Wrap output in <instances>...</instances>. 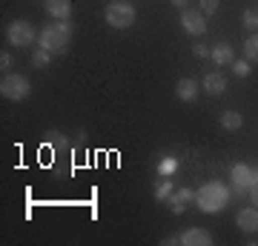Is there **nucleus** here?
Returning a JSON list of instances; mask_svg holds the SVG:
<instances>
[{
  "label": "nucleus",
  "mask_w": 258,
  "mask_h": 246,
  "mask_svg": "<svg viewBox=\"0 0 258 246\" xmlns=\"http://www.w3.org/2000/svg\"><path fill=\"white\" fill-rule=\"evenodd\" d=\"M6 40L12 46H18V49H26V46H32L37 40V32L29 20H12L9 29H6Z\"/></svg>",
  "instance_id": "39448f33"
},
{
  "label": "nucleus",
  "mask_w": 258,
  "mask_h": 246,
  "mask_svg": "<svg viewBox=\"0 0 258 246\" xmlns=\"http://www.w3.org/2000/svg\"><path fill=\"white\" fill-rule=\"evenodd\" d=\"M175 95H178V101L192 103L195 98H198V83H195L192 77H181V80L175 83Z\"/></svg>",
  "instance_id": "ddd939ff"
},
{
  "label": "nucleus",
  "mask_w": 258,
  "mask_h": 246,
  "mask_svg": "<svg viewBox=\"0 0 258 246\" xmlns=\"http://www.w3.org/2000/svg\"><path fill=\"white\" fill-rule=\"evenodd\" d=\"M241 23H244V29H249V35H252V32H258V9H244Z\"/></svg>",
  "instance_id": "aec40b11"
},
{
  "label": "nucleus",
  "mask_w": 258,
  "mask_h": 246,
  "mask_svg": "<svg viewBox=\"0 0 258 246\" xmlns=\"http://www.w3.org/2000/svg\"><path fill=\"white\" fill-rule=\"evenodd\" d=\"M135 18H138V12H135V6L126 3V0H112L109 6H106V12H103V20H106L112 29H129L135 23Z\"/></svg>",
  "instance_id": "20e7f679"
},
{
  "label": "nucleus",
  "mask_w": 258,
  "mask_h": 246,
  "mask_svg": "<svg viewBox=\"0 0 258 246\" xmlns=\"http://www.w3.org/2000/svg\"><path fill=\"white\" fill-rule=\"evenodd\" d=\"M201 89L207 92V95H212V98H218V95L227 92V77H224L221 72H207L204 80H201Z\"/></svg>",
  "instance_id": "9b49d317"
},
{
  "label": "nucleus",
  "mask_w": 258,
  "mask_h": 246,
  "mask_svg": "<svg viewBox=\"0 0 258 246\" xmlns=\"http://www.w3.org/2000/svg\"><path fill=\"white\" fill-rule=\"evenodd\" d=\"M49 63H52V52L43 49V46H37L35 52H32V66H35V69H46Z\"/></svg>",
  "instance_id": "f3484780"
},
{
  "label": "nucleus",
  "mask_w": 258,
  "mask_h": 246,
  "mask_svg": "<svg viewBox=\"0 0 258 246\" xmlns=\"http://www.w3.org/2000/svg\"><path fill=\"white\" fill-rule=\"evenodd\" d=\"M49 143H52V146H55V149H63V146H66V137H63V132H49Z\"/></svg>",
  "instance_id": "4be33fe9"
},
{
  "label": "nucleus",
  "mask_w": 258,
  "mask_h": 246,
  "mask_svg": "<svg viewBox=\"0 0 258 246\" xmlns=\"http://www.w3.org/2000/svg\"><path fill=\"white\" fill-rule=\"evenodd\" d=\"M0 95L6 98V101H26L29 95H32V83L29 77L18 72H3V80H0Z\"/></svg>",
  "instance_id": "7ed1b4c3"
},
{
  "label": "nucleus",
  "mask_w": 258,
  "mask_h": 246,
  "mask_svg": "<svg viewBox=\"0 0 258 246\" xmlns=\"http://www.w3.org/2000/svg\"><path fill=\"white\" fill-rule=\"evenodd\" d=\"M252 175H255V183H258V166H252Z\"/></svg>",
  "instance_id": "cd10ccee"
},
{
  "label": "nucleus",
  "mask_w": 258,
  "mask_h": 246,
  "mask_svg": "<svg viewBox=\"0 0 258 246\" xmlns=\"http://www.w3.org/2000/svg\"><path fill=\"white\" fill-rule=\"evenodd\" d=\"M178 237H181V243L184 246H210L212 243V235L204 226H189V229H184Z\"/></svg>",
  "instance_id": "1a4fd4ad"
},
{
  "label": "nucleus",
  "mask_w": 258,
  "mask_h": 246,
  "mask_svg": "<svg viewBox=\"0 0 258 246\" xmlns=\"http://www.w3.org/2000/svg\"><path fill=\"white\" fill-rule=\"evenodd\" d=\"M230 69L235 72V77H249V72H252V69H249V60H247V57H244V60H232Z\"/></svg>",
  "instance_id": "412c9836"
},
{
  "label": "nucleus",
  "mask_w": 258,
  "mask_h": 246,
  "mask_svg": "<svg viewBox=\"0 0 258 246\" xmlns=\"http://www.w3.org/2000/svg\"><path fill=\"white\" fill-rule=\"evenodd\" d=\"M72 35H75V26L69 23V20L46 23V26H43L40 32H37V46L49 49L52 55H60V52H66V46H69Z\"/></svg>",
  "instance_id": "f03ea898"
},
{
  "label": "nucleus",
  "mask_w": 258,
  "mask_h": 246,
  "mask_svg": "<svg viewBox=\"0 0 258 246\" xmlns=\"http://www.w3.org/2000/svg\"><path fill=\"white\" fill-rule=\"evenodd\" d=\"M181 29H184L186 35L201 37L207 32V15L201 9H184L181 12Z\"/></svg>",
  "instance_id": "0eeeda50"
},
{
  "label": "nucleus",
  "mask_w": 258,
  "mask_h": 246,
  "mask_svg": "<svg viewBox=\"0 0 258 246\" xmlns=\"http://www.w3.org/2000/svg\"><path fill=\"white\" fill-rule=\"evenodd\" d=\"M235 223H238V229L241 232H247V235L258 232V206H244V209H238Z\"/></svg>",
  "instance_id": "9d476101"
},
{
  "label": "nucleus",
  "mask_w": 258,
  "mask_h": 246,
  "mask_svg": "<svg viewBox=\"0 0 258 246\" xmlns=\"http://www.w3.org/2000/svg\"><path fill=\"white\" fill-rule=\"evenodd\" d=\"M218 6H221V0H201V12L204 15H215Z\"/></svg>",
  "instance_id": "5701e85b"
},
{
  "label": "nucleus",
  "mask_w": 258,
  "mask_h": 246,
  "mask_svg": "<svg viewBox=\"0 0 258 246\" xmlns=\"http://www.w3.org/2000/svg\"><path fill=\"white\" fill-rule=\"evenodd\" d=\"M195 201V192L189 189V186H181V189H175L169 198H166V203H169V212L172 215H184L186 206Z\"/></svg>",
  "instance_id": "6e6552de"
},
{
  "label": "nucleus",
  "mask_w": 258,
  "mask_h": 246,
  "mask_svg": "<svg viewBox=\"0 0 258 246\" xmlns=\"http://www.w3.org/2000/svg\"><path fill=\"white\" fill-rule=\"evenodd\" d=\"M43 9H46L49 18L69 20L72 18V0H43Z\"/></svg>",
  "instance_id": "f8f14e48"
},
{
  "label": "nucleus",
  "mask_w": 258,
  "mask_h": 246,
  "mask_svg": "<svg viewBox=\"0 0 258 246\" xmlns=\"http://www.w3.org/2000/svg\"><path fill=\"white\" fill-rule=\"evenodd\" d=\"M230 186H232V192H235L238 198L249 195V186H255L252 166H249V163H235V166H232V169H230Z\"/></svg>",
  "instance_id": "423d86ee"
},
{
  "label": "nucleus",
  "mask_w": 258,
  "mask_h": 246,
  "mask_svg": "<svg viewBox=\"0 0 258 246\" xmlns=\"http://www.w3.org/2000/svg\"><path fill=\"white\" fill-rule=\"evenodd\" d=\"M212 63L215 66H232V60H235V52H232L230 43H215L212 46Z\"/></svg>",
  "instance_id": "4468645a"
},
{
  "label": "nucleus",
  "mask_w": 258,
  "mask_h": 246,
  "mask_svg": "<svg viewBox=\"0 0 258 246\" xmlns=\"http://www.w3.org/2000/svg\"><path fill=\"white\" fill-rule=\"evenodd\" d=\"M175 172H178L175 157H161V160H158V175H161V178H172Z\"/></svg>",
  "instance_id": "a211bd4d"
},
{
  "label": "nucleus",
  "mask_w": 258,
  "mask_h": 246,
  "mask_svg": "<svg viewBox=\"0 0 258 246\" xmlns=\"http://www.w3.org/2000/svg\"><path fill=\"white\" fill-rule=\"evenodd\" d=\"M241 49H244V57H247L249 63H258V32H252V35L244 40Z\"/></svg>",
  "instance_id": "dca6fc26"
},
{
  "label": "nucleus",
  "mask_w": 258,
  "mask_h": 246,
  "mask_svg": "<svg viewBox=\"0 0 258 246\" xmlns=\"http://www.w3.org/2000/svg\"><path fill=\"white\" fill-rule=\"evenodd\" d=\"M230 198H232V186L221 181H210L204 183L201 189L195 192V203H198V209L204 215H218L230 206Z\"/></svg>",
  "instance_id": "f257e3e1"
},
{
  "label": "nucleus",
  "mask_w": 258,
  "mask_h": 246,
  "mask_svg": "<svg viewBox=\"0 0 258 246\" xmlns=\"http://www.w3.org/2000/svg\"><path fill=\"white\" fill-rule=\"evenodd\" d=\"M169 3H172V6H175V9H189V3H192V0H169Z\"/></svg>",
  "instance_id": "a878e982"
},
{
  "label": "nucleus",
  "mask_w": 258,
  "mask_h": 246,
  "mask_svg": "<svg viewBox=\"0 0 258 246\" xmlns=\"http://www.w3.org/2000/svg\"><path fill=\"white\" fill-rule=\"evenodd\" d=\"M0 69H3V72H6V69H12V55H6V52L0 55Z\"/></svg>",
  "instance_id": "393cba45"
},
{
  "label": "nucleus",
  "mask_w": 258,
  "mask_h": 246,
  "mask_svg": "<svg viewBox=\"0 0 258 246\" xmlns=\"http://www.w3.org/2000/svg\"><path fill=\"white\" fill-rule=\"evenodd\" d=\"M218 123H221L224 132H238V129L244 126V118H241L235 109H227V112H221V115H218Z\"/></svg>",
  "instance_id": "2eb2a0df"
},
{
  "label": "nucleus",
  "mask_w": 258,
  "mask_h": 246,
  "mask_svg": "<svg viewBox=\"0 0 258 246\" xmlns=\"http://www.w3.org/2000/svg\"><path fill=\"white\" fill-rule=\"evenodd\" d=\"M172 192H175L172 181H169V178H161V181L155 183V201H166V198H169Z\"/></svg>",
  "instance_id": "6ab92c4d"
},
{
  "label": "nucleus",
  "mask_w": 258,
  "mask_h": 246,
  "mask_svg": "<svg viewBox=\"0 0 258 246\" xmlns=\"http://www.w3.org/2000/svg\"><path fill=\"white\" fill-rule=\"evenodd\" d=\"M249 201H252V206H258V183L249 186Z\"/></svg>",
  "instance_id": "bb28decb"
},
{
  "label": "nucleus",
  "mask_w": 258,
  "mask_h": 246,
  "mask_svg": "<svg viewBox=\"0 0 258 246\" xmlns=\"http://www.w3.org/2000/svg\"><path fill=\"white\" fill-rule=\"evenodd\" d=\"M192 55L204 60V57H210V55H212V49H210L207 43H195V46H192Z\"/></svg>",
  "instance_id": "b1692460"
}]
</instances>
